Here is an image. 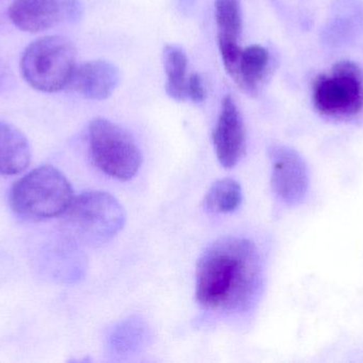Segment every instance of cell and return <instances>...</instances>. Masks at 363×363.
<instances>
[{"label":"cell","mask_w":363,"mask_h":363,"mask_svg":"<svg viewBox=\"0 0 363 363\" xmlns=\"http://www.w3.org/2000/svg\"><path fill=\"white\" fill-rule=\"evenodd\" d=\"M262 283V266L253 241L225 237L209 245L198 260L196 296L211 311L238 313L255 302Z\"/></svg>","instance_id":"1"},{"label":"cell","mask_w":363,"mask_h":363,"mask_svg":"<svg viewBox=\"0 0 363 363\" xmlns=\"http://www.w3.org/2000/svg\"><path fill=\"white\" fill-rule=\"evenodd\" d=\"M74 200L68 179L53 166L34 168L13 185L9 196L13 212L30 222L63 215Z\"/></svg>","instance_id":"2"},{"label":"cell","mask_w":363,"mask_h":363,"mask_svg":"<svg viewBox=\"0 0 363 363\" xmlns=\"http://www.w3.org/2000/svg\"><path fill=\"white\" fill-rule=\"evenodd\" d=\"M125 222L121 202L110 193L94 190L74 197L63 213V228L67 236L87 245L108 242L123 229Z\"/></svg>","instance_id":"3"},{"label":"cell","mask_w":363,"mask_h":363,"mask_svg":"<svg viewBox=\"0 0 363 363\" xmlns=\"http://www.w3.org/2000/svg\"><path fill=\"white\" fill-rule=\"evenodd\" d=\"M77 67V51L68 38L43 36L23 51L21 72L28 85L44 93L67 90Z\"/></svg>","instance_id":"4"},{"label":"cell","mask_w":363,"mask_h":363,"mask_svg":"<svg viewBox=\"0 0 363 363\" xmlns=\"http://www.w3.org/2000/svg\"><path fill=\"white\" fill-rule=\"evenodd\" d=\"M89 144L94 163L104 174L118 180L133 178L142 166L135 141L123 128L104 119H96L89 128Z\"/></svg>","instance_id":"5"},{"label":"cell","mask_w":363,"mask_h":363,"mask_svg":"<svg viewBox=\"0 0 363 363\" xmlns=\"http://www.w3.org/2000/svg\"><path fill=\"white\" fill-rule=\"evenodd\" d=\"M313 102L324 117H351L363 108V74L357 64L341 61L313 81Z\"/></svg>","instance_id":"6"},{"label":"cell","mask_w":363,"mask_h":363,"mask_svg":"<svg viewBox=\"0 0 363 363\" xmlns=\"http://www.w3.org/2000/svg\"><path fill=\"white\" fill-rule=\"evenodd\" d=\"M8 12L15 27L38 33L61 23H77L82 6L79 0H12Z\"/></svg>","instance_id":"7"},{"label":"cell","mask_w":363,"mask_h":363,"mask_svg":"<svg viewBox=\"0 0 363 363\" xmlns=\"http://www.w3.org/2000/svg\"><path fill=\"white\" fill-rule=\"evenodd\" d=\"M271 183L277 197L289 206L301 204L309 189V172L302 156L289 146L273 145L269 149Z\"/></svg>","instance_id":"8"},{"label":"cell","mask_w":363,"mask_h":363,"mask_svg":"<svg viewBox=\"0 0 363 363\" xmlns=\"http://www.w3.org/2000/svg\"><path fill=\"white\" fill-rule=\"evenodd\" d=\"M213 142L218 160L225 168L237 166L247 151L242 117L230 96L222 100L219 119L213 130Z\"/></svg>","instance_id":"9"},{"label":"cell","mask_w":363,"mask_h":363,"mask_svg":"<svg viewBox=\"0 0 363 363\" xmlns=\"http://www.w3.org/2000/svg\"><path fill=\"white\" fill-rule=\"evenodd\" d=\"M121 82L118 68L104 60H96L77 65L68 90L89 99L102 100L110 97Z\"/></svg>","instance_id":"10"},{"label":"cell","mask_w":363,"mask_h":363,"mask_svg":"<svg viewBox=\"0 0 363 363\" xmlns=\"http://www.w3.org/2000/svg\"><path fill=\"white\" fill-rule=\"evenodd\" d=\"M31 162V148L21 130L0 121V175L14 176L27 170Z\"/></svg>","instance_id":"11"},{"label":"cell","mask_w":363,"mask_h":363,"mask_svg":"<svg viewBox=\"0 0 363 363\" xmlns=\"http://www.w3.org/2000/svg\"><path fill=\"white\" fill-rule=\"evenodd\" d=\"M269 60L268 49L260 45H252L242 49L238 68L233 79L245 93L255 95L268 70Z\"/></svg>","instance_id":"12"},{"label":"cell","mask_w":363,"mask_h":363,"mask_svg":"<svg viewBox=\"0 0 363 363\" xmlns=\"http://www.w3.org/2000/svg\"><path fill=\"white\" fill-rule=\"evenodd\" d=\"M163 61L167 76L166 92L172 99L184 102L187 98L188 80V59L185 51L176 45H167L164 48Z\"/></svg>","instance_id":"13"},{"label":"cell","mask_w":363,"mask_h":363,"mask_svg":"<svg viewBox=\"0 0 363 363\" xmlns=\"http://www.w3.org/2000/svg\"><path fill=\"white\" fill-rule=\"evenodd\" d=\"M242 189L233 178L216 181L205 196V208L213 213H230L240 207Z\"/></svg>","instance_id":"14"},{"label":"cell","mask_w":363,"mask_h":363,"mask_svg":"<svg viewBox=\"0 0 363 363\" xmlns=\"http://www.w3.org/2000/svg\"><path fill=\"white\" fill-rule=\"evenodd\" d=\"M218 42L238 43L242 30L240 0H216Z\"/></svg>","instance_id":"15"},{"label":"cell","mask_w":363,"mask_h":363,"mask_svg":"<svg viewBox=\"0 0 363 363\" xmlns=\"http://www.w3.org/2000/svg\"><path fill=\"white\" fill-rule=\"evenodd\" d=\"M186 95L187 98L196 104L204 102L206 98L204 82L202 77L198 74H191L188 76L187 87H186Z\"/></svg>","instance_id":"16"},{"label":"cell","mask_w":363,"mask_h":363,"mask_svg":"<svg viewBox=\"0 0 363 363\" xmlns=\"http://www.w3.org/2000/svg\"><path fill=\"white\" fill-rule=\"evenodd\" d=\"M6 82H8V72L4 64L0 61V90L6 87Z\"/></svg>","instance_id":"17"}]
</instances>
